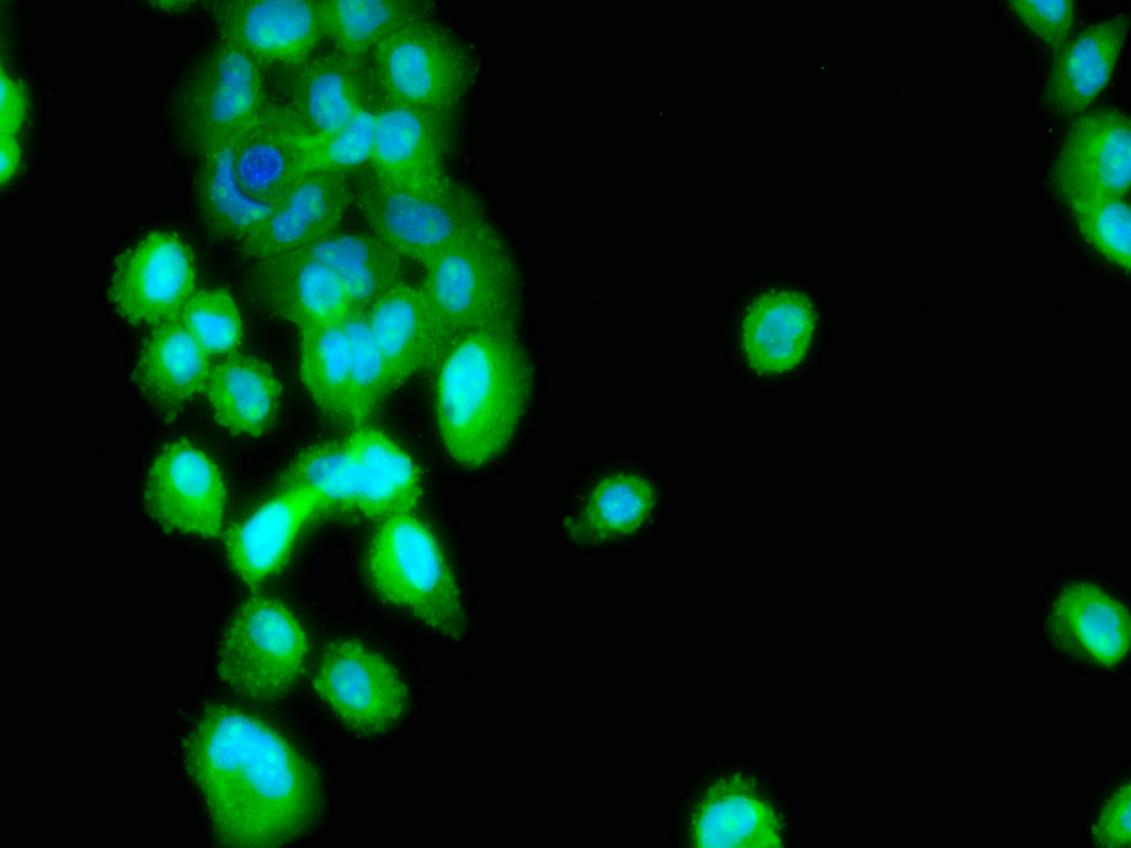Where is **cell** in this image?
<instances>
[{"label": "cell", "instance_id": "6da1fadb", "mask_svg": "<svg viewBox=\"0 0 1131 848\" xmlns=\"http://www.w3.org/2000/svg\"><path fill=\"white\" fill-rule=\"evenodd\" d=\"M187 774L215 840L268 848L313 833L324 815L319 774L284 733L228 701L205 703L182 740Z\"/></svg>", "mask_w": 1131, "mask_h": 848}, {"label": "cell", "instance_id": "7a4b0ae2", "mask_svg": "<svg viewBox=\"0 0 1131 848\" xmlns=\"http://www.w3.org/2000/svg\"><path fill=\"white\" fill-rule=\"evenodd\" d=\"M435 370V418L447 454L469 468L493 462L510 444L531 396L532 365L519 332L463 336Z\"/></svg>", "mask_w": 1131, "mask_h": 848}, {"label": "cell", "instance_id": "3957f363", "mask_svg": "<svg viewBox=\"0 0 1131 848\" xmlns=\"http://www.w3.org/2000/svg\"><path fill=\"white\" fill-rule=\"evenodd\" d=\"M422 267L421 284L451 342L478 331L519 332L521 274L504 236L486 219Z\"/></svg>", "mask_w": 1131, "mask_h": 848}, {"label": "cell", "instance_id": "277c9868", "mask_svg": "<svg viewBox=\"0 0 1131 848\" xmlns=\"http://www.w3.org/2000/svg\"><path fill=\"white\" fill-rule=\"evenodd\" d=\"M269 80L250 54L216 38L169 94L168 130L176 148L194 159L216 141L244 131L274 102Z\"/></svg>", "mask_w": 1131, "mask_h": 848}, {"label": "cell", "instance_id": "5b68a950", "mask_svg": "<svg viewBox=\"0 0 1131 848\" xmlns=\"http://www.w3.org/2000/svg\"><path fill=\"white\" fill-rule=\"evenodd\" d=\"M364 571L387 604L445 637L459 639L465 634L451 564L434 532L412 512L382 519L368 544Z\"/></svg>", "mask_w": 1131, "mask_h": 848}, {"label": "cell", "instance_id": "8992f818", "mask_svg": "<svg viewBox=\"0 0 1131 848\" xmlns=\"http://www.w3.org/2000/svg\"><path fill=\"white\" fill-rule=\"evenodd\" d=\"M308 656V636L295 612L277 598L255 595L241 603L226 623L215 668L240 697L272 702L297 687Z\"/></svg>", "mask_w": 1131, "mask_h": 848}, {"label": "cell", "instance_id": "52a82bcc", "mask_svg": "<svg viewBox=\"0 0 1131 848\" xmlns=\"http://www.w3.org/2000/svg\"><path fill=\"white\" fill-rule=\"evenodd\" d=\"M384 98L452 118L473 78L464 41L429 13L391 32L368 59Z\"/></svg>", "mask_w": 1131, "mask_h": 848}, {"label": "cell", "instance_id": "ba28073f", "mask_svg": "<svg viewBox=\"0 0 1131 848\" xmlns=\"http://www.w3.org/2000/svg\"><path fill=\"white\" fill-rule=\"evenodd\" d=\"M351 183L352 208L368 230L420 265L486 219L478 199L454 181L411 189L387 183L363 168L351 174Z\"/></svg>", "mask_w": 1131, "mask_h": 848}, {"label": "cell", "instance_id": "9c48e42d", "mask_svg": "<svg viewBox=\"0 0 1131 848\" xmlns=\"http://www.w3.org/2000/svg\"><path fill=\"white\" fill-rule=\"evenodd\" d=\"M313 687L334 717L351 733L373 739L403 721L409 690L397 667L356 638H340L324 649Z\"/></svg>", "mask_w": 1131, "mask_h": 848}, {"label": "cell", "instance_id": "30bf717a", "mask_svg": "<svg viewBox=\"0 0 1131 848\" xmlns=\"http://www.w3.org/2000/svg\"><path fill=\"white\" fill-rule=\"evenodd\" d=\"M195 283L197 263L189 244L175 232L159 230L118 256L108 299L130 325L157 327L180 316Z\"/></svg>", "mask_w": 1131, "mask_h": 848}, {"label": "cell", "instance_id": "8fae6325", "mask_svg": "<svg viewBox=\"0 0 1131 848\" xmlns=\"http://www.w3.org/2000/svg\"><path fill=\"white\" fill-rule=\"evenodd\" d=\"M225 501L222 471L197 443L171 441L152 458L142 502L149 517L165 530L216 538L222 531Z\"/></svg>", "mask_w": 1131, "mask_h": 848}, {"label": "cell", "instance_id": "7c38bea8", "mask_svg": "<svg viewBox=\"0 0 1131 848\" xmlns=\"http://www.w3.org/2000/svg\"><path fill=\"white\" fill-rule=\"evenodd\" d=\"M274 102L303 140L327 138L345 127L374 89L368 61L329 46L279 74Z\"/></svg>", "mask_w": 1131, "mask_h": 848}, {"label": "cell", "instance_id": "4fadbf2b", "mask_svg": "<svg viewBox=\"0 0 1131 848\" xmlns=\"http://www.w3.org/2000/svg\"><path fill=\"white\" fill-rule=\"evenodd\" d=\"M205 6L216 38L245 51L269 75L296 68L326 43L319 1L228 0Z\"/></svg>", "mask_w": 1131, "mask_h": 848}, {"label": "cell", "instance_id": "5bb4252c", "mask_svg": "<svg viewBox=\"0 0 1131 848\" xmlns=\"http://www.w3.org/2000/svg\"><path fill=\"white\" fill-rule=\"evenodd\" d=\"M1044 627L1060 654L1096 670H1113L1129 655L1127 606L1091 581L1065 584L1048 605Z\"/></svg>", "mask_w": 1131, "mask_h": 848}, {"label": "cell", "instance_id": "9a60e30c", "mask_svg": "<svg viewBox=\"0 0 1131 848\" xmlns=\"http://www.w3.org/2000/svg\"><path fill=\"white\" fill-rule=\"evenodd\" d=\"M450 138V117L389 100L378 93L373 146L366 168L393 186L440 188L453 181L445 170Z\"/></svg>", "mask_w": 1131, "mask_h": 848}, {"label": "cell", "instance_id": "2e32d148", "mask_svg": "<svg viewBox=\"0 0 1131 848\" xmlns=\"http://www.w3.org/2000/svg\"><path fill=\"white\" fill-rule=\"evenodd\" d=\"M1049 180L1058 197L1128 198L1131 183L1129 115L1116 108L1077 115L1061 141Z\"/></svg>", "mask_w": 1131, "mask_h": 848}, {"label": "cell", "instance_id": "e0dca14e", "mask_svg": "<svg viewBox=\"0 0 1131 848\" xmlns=\"http://www.w3.org/2000/svg\"><path fill=\"white\" fill-rule=\"evenodd\" d=\"M351 208V174L306 171L239 253L253 264L296 252L341 227Z\"/></svg>", "mask_w": 1131, "mask_h": 848}, {"label": "cell", "instance_id": "ac0fdd59", "mask_svg": "<svg viewBox=\"0 0 1131 848\" xmlns=\"http://www.w3.org/2000/svg\"><path fill=\"white\" fill-rule=\"evenodd\" d=\"M366 316L394 390L414 373L435 368L452 343L421 283H401L376 300Z\"/></svg>", "mask_w": 1131, "mask_h": 848}, {"label": "cell", "instance_id": "d6986e66", "mask_svg": "<svg viewBox=\"0 0 1131 848\" xmlns=\"http://www.w3.org/2000/svg\"><path fill=\"white\" fill-rule=\"evenodd\" d=\"M249 290L267 314L297 329L340 322L351 308L337 277L304 255H284L251 264Z\"/></svg>", "mask_w": 1131, "mask_h": 848}, {"label": "cell", "instance_id": "ffe728a7", "mask_svg": "<svg viewBox=\"0 0 1131 848\" xmlns=\"http://www.w3.org/2000/svg\"><path fill=\"white\" fill-rule=\"evenodd\" d=\"M318 509L319 497L311 490L279 491L233 524L225 536L224 551L237 579L252 589L274 575Z\"/></svg>", "mask_w": 1131, "mask_h": 848}, {"label": "cell", "instance_id": "44dd1931", "mask_svg": "<svg viewBox=\"0 0 1131 848\" xmlns=\"http://www.w3.org/2000/svg\"><path fill=\"white\" fill-rule=\"evenodd\" d=\"M211 368L209 354L176 318L154 327L144 340L133 382L151 411L171 421L205 389Z\"/></svg>", "mask_w": 1131, "mask_h": 848}, {"label": "cell", "instance_id": "7402d4cb", "mask_svg": "<svg viewBox=\"0 0 1131 848\" xmlns=\"http://www.w3.org/2000/svg\"><path fill=\"white\" fill-rule=\"evenodd\" d=\"M1129 31V17L1116 14L1097 21L1053 55L1042 97L1060 117H1076L1109 83Z\"/></svg>", "mask_w": 1131, "mask_h": 848}, {"label": "cell", "instance_id": "603a6c76", "mask_svg": "<svg viewBox=\"0 0 1131 848\" xmlns=\"http://www.w3.org/2000/svg\"><path fill=\"white\" fill-rule=\"evenodd\" d=\"M240 134L216 141L198 155L191 174L194 208L203 230L214 241L236 247L260 230L279 203L255 201L240 187L234 170V147Z\"/></svg>", "mask_w": 1131, "mask_h": 848}, {"label": "cell", "instance_id": "cb8c5ba5", "mask_svg": "<svg viewBox=\"0 0 1131 848\" xmlns=\"http://www.w3.org/2000/svg\"><path fill=\"white\" fill-rule=\"evenodd\" d=\"M205 390L215 422L233 435L258 438L277 422L282 385L261 358L225 356L212 365Z\"/></svg>", "mask_w": 1131, "mask_h": 848}, {"label": "cell", "instance_id": "d4e9b609", "mask_svg": "<svg viewBox=\"0 0 1131 848\" xmlns=\"http://www.w3.org/2000/svg\"><path fill=\"white\" fill-rule=\"evenodd\" d=\"M290 254L304 255L325 265L341 284L351 307L363 311L387 292L408 280V261L370 230H345L341 226Z\"/></svg>", "mask_w": 1131, "mask_h": 848}, {"label": "cell", "instance_id": "484cf974", "mask_svg": "<svg viewBox=\"0 0 1131 848\" xmlns=\"http://www.w3.org/2000/svg\"><path fill=\"white\" fill-rule=\"evenodd\" d=\"M694 839L702 847L778 846L783 828L778 813L744 777L712 784L693 819Z\"/></svg>", "mask_w": 1131, "mask_h": 848}, {"label": "cell", "instance_id": "4316f807", "mask_svg": "<svg viewBox=\"0 0 1131 848\" xmlns=\"http://www.w3.org/2000/svg\"><path fill=\"white\" fill-rule=\"evenodd\" d=\"M234 170L253 200L277 204L304 174L297 138L275 102L235 140Z\"/></svg>", "mask_w": 1131, "mask_h": 848}, {"label": "cell", "instance_id": "83f0119b", "mask_svg": "<svg viewBox=\"0 0 1131 848\" xmlns=\"http://www.w3.org/2000/svg\"><path fill=\"white\" fill-rule=\"evenodd\" d=\"M653 485L636 473H612L598 480L564 521L569 540L591 547L636 533L655 506Z\"/></svg>", "mask_w": 1131, "mask_h": 848}, {"label": "cell", "instance_id": "f1b7e54d", "mask_svg": "<svg viewBox=\"0 0 1131 848\" xmlns=\"http://www.w3.org/2000/svg\"><path fill=\"white\" fill-rule=\"evenodd\" d=\"M277 492L308 489L319 497L318 512L368 518L369 485L366 475L343 441L313 444L279 475Z\"/></svg>", "mask_w": 1131, "mask_h": 848}, {"label": "cell", "instance_id": "f546056e", "mask_svg": "<svg viewBox=\"0 0 1131 848\" xmlns=\"http://www.w3.org/2000/svg\"><path fill=\"white\" fill-rule=\"evenodd\" d=\"M298 332L306 392L327 421L350 426V342L342 322L307 326Z\"/></svg>", "mask_w": 1131, "mask_h": 848}, {"label": "cell", "instance_id": "4dcf8cb0", "mask_svg": "<svg viewBox=\"0 0 1131 848\" xmlns=\"http://www.w3.org/2000/svg\"><path fill=\"white\" fill-rule=\"evenodd\" d=\"M434 6L415 0L319 1L326 43L359 61H368L374 49L402 24L433 13Z\"/></svg>", "mask_w": 1131, "mask_h": 848}, {"label": "cell", "instance_id": "1f68e13d", "mask_svg": "<svg viewBox=\"0 0 1131 848\" xmlns=\"http://www.w3.org/2000/svg\"><path fill=\"white\" fill-rule=\"evenodd\" d=\"M350 453L376 477L382 517L412 512L422 496L417 467L410 455L383 431L359 426L345 439Z\"/></svg>", "mask_w": 1131, "mask_h": 848}, {"label": "cell", "instance_id": "d6a6232c", "mask_svg": "<svg viewBox=\"0 0 1131 848\" xmlns=\"http://www.w3.org/2000/svg\"><path fill=\"white\" fill-rule=\"evenodd\" d=\"M1081 236L1112 266L1129 273L1131 214L1129 198L1107 194L1059 197Z\"/></svg>", "mask_w": 1131, "mask_h": 848}, {"label": "cell", "instance_id": "836d02e7", "mask_svg": "<svg viewBox=\"0 0 1131 848\" xmlns=\"http://www.w3.org/2000/svg\"><path fill=\"white\" fill-rule=\"evenodd\" d=\"M350 342V427L363 426L394 391L366 311L351 307L342 319Z\"/></svg>", "mask_w": 1131, "mask_h": 848}, {"label": "cell", "instance_id": "e575fe53", "mask_svg": "<svg viewBox=\"0 0 1131 848\" xmlns=\"http://www.w3.org/2000/svg\"><path fill=\"white\" fill-rule=\"evenodd\" d=\"M377 114L374 87L352 119L336 134L319 140H303L295 135L304 172L331 170L352 174L366 168L371 158Z\"/></svg>", "mask_w": 1131, "mask_h": 848}, {"label": "cell", "instance_id": "d590c367", "mask_svg": "<svg viewBox=\"0 0 1131 848\" xmlns=\"http://www.w3.org/2000/svg\"><path fill=\"white\" fill-rule=\"evenodd\" d=\"M180 320L209 356H229L243 340V320L232 295L223 289L193 294Z\"/></svg>", "mask_w": 1131, "mask_h": 848}, {"label": "cell", "instance_id": "8d00e7d4", "mask_svg": "<svg viewBox=\"0 0 1131 848\" xmlns=\"http://www.w3.org/2000/svg\"><path fill=\"white\" fill-rule=\"evenodd\" d=\"M1013 17L1051 54L1072 38L1077 7L1072 1H1010Z\"/></svg>", "mask_w": 1131, "mask_h": 848}, {"label": "cell", "instance_id": "74e56055", "mask_svg": "<svg viewBox=\"0 0 1131 848\" xmlns=\"http://www.w3.org/2000/svg\"><path fill=\"white\" fill-rule=\"evenodd\" d=\"M1130 781H1121L1107 794L1090 826L1092 841L1102 847L1130 845Z\"/></svg>", "mask_w": 1131, "mask_h": 848}, {"label": "cell", "instance_id": "f35d334b", "mask_svg": "<svg viewBox=\"0 0 1131 848\" xmlns=\"http://www.w3.org/2000/svg\"><path fill=\"white\" fill-rule=\"evenodd\" d=\"M27 114V96L18 81L1 71L0 136H14Z\"/></svg>", "mask_w": 1131, "mask_h": 848}, {"label": "cell", "instance_id": "ab89813d", "mask_svg": "<svg viewBox=\"0 0 1131 848\" xmlns=\"http://www.w3.org/2000/svg\"><path fill=\"white\" fill-rule=\"evenodd\" d=\"M20 148L14 136H0V179L1 186L9 183L20 167Z\"/></svg>", "mask_w": 1131, "mask_h": 848}, {"label": "cell", "instance_id": "60d3db41", "mask_svg": "<svg viewBox=\"0 0 1131 848\" xmlns=\"http://www.w3.org/2000/svg\"><path fill=\"white\" fill-rule=\"evenodd\" d=\"M195 4H197L195 2H176V1H173V2H156V3H151V6H157L160 10L173 11V12L186 11L187 9H190L191 6H195Z\"/></svg>", "mask_w": 1131, "mask_h": 848}]
</instances>
